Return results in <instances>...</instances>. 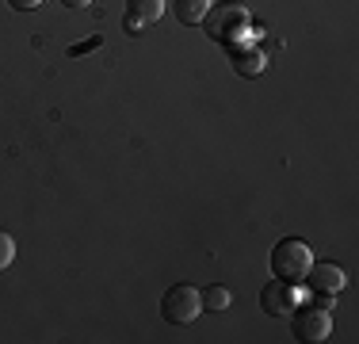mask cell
<instances>
[{
  "label": "cell",
  "mask_w": 359,
  "mask_h": 344,
  "mask_svg": "<svg viewBox=\"0 0 359 344\" xmlns=\"http://www.w3.org/2000/svg\"><path fill=\"white\" fill-rule=\"evenodd\" d=\"M310 264H313V253H310V245H306L302 237H283L276 249H271V275L290 283V287H302Z\"/></svg>",
  "instance_id": "6da1fadb"
},
{
  "label": "cell",
  "mask_w": 359,
  "mask_h": 344,
  "mask_svg": "<svg viewBox=\"0 0 359 344\" xmlns=\"http://www.w3.org/2000/svg\"><path fill=\"white\" fill-rule=\"evenodd\" d=\"M203 23H207V34H210V39L226 42V46H241V42L249 39V31H252L249 12H245L241 4H229V0L215 4V12L203 15Z\"/></svg>",
  "instance_id": "7a4b0ae2"
},
{
  "label": "cell",
  "mask_w": 359,
  "mask_h": 344,
  "mask_svg": "<svg viewBox=\"0 0 359 344\" xmlns=\"http://www.w3.org/2000/svg\"><path fill=\"white\" fill-rule=\"evenodd\" d=\"M161 314H165L168 325H187V322H195V317L203 314V295H199V287H191V283H176V287H168L165 298H161Z\"/></svg>",
  "instance_id": "3957f363"
},
{
  "label": "cell",
  "mask_w": 359,
  "mask_h": 344,
  "mask_svg": "<svg viewBox=\"0 0 359 344\" xmlns=\"http://www.w3.org/2000/svg\"><path fill=\"white\" fill-rule=\"evenodd\" d=\"M290 329H294L298 340H310V344L329 340V333H332V314H329V306L310 303V306L294 310V317H290Z\"/></svg>",
  "instance_id": "277c9868"
},
{
  "label": "cell",
  "mask_w": 359,
  "mask_h": 344,
  "mask_svg": "<svg viewBox=\"0 0 359 344\" xmlns=\"http://www.w3.org/2000/svg\"><path fill=\"white\" fill-rule=\"evenodd\" d=\"M302 283L313 291V303L329 306L332 295H340V287H344V268H337V264H310Z\"/></svg>",
  "instance_id": "5b68a950"
},
{
  "label": "cell",
  "mask_w": 359,
  "mask_h": 344,
  "mask_svg": "<svg viewBox=\"0 0 359 344\" xmlns=\"http://www.w3.org/2000/svg\"><path fill=\"white\" fill-rule=\"evenodd\" d=\"M260 306H264V314H271V317L290 314V306H294V287H290V283H283V279L264 283V291H260Z\"/></svg>",
  "instance_id": "8992f818"
},
{
  "label": "cell",
  "mask_w": 359,
  "mask_h": 344,
  "mask_svg": "<svg viewBox=\"0 0 359 344\" xmlns=\"http://www.w3.org/2000/svg\"><path fill=\"white\" fill-rule=\"evenodd\" d=\"M161 15H165V0H126V27L134 34H142V27H153Z\"/></svg>",
  "instance_id": "52a82bcc"
},
{
  "label": "cell",
  "mask_w": 359,
  "mask_h": 344,
  "mask_svg": "<svg viewBox=\"0 0 359 344\" xmlns=\"http://www.w3.org/2000/svg\"><path fill=\"white\" fill-rule=\"evenodd\" d=\"M229 58H233V69L241 77H260L264 73V54L260 50H252V46H229Z\"/></svg>",
  "instance_id": "ba28073f"
},
{
  "label": "cell",
  "mask_w": 359,
  "mask_h": 344,
  "mask_svg": "<svg viewBox=\"0 0 359 344\" xmlns=\"http://www.w3.org/2000/svg\"><path fill=\"white\" fill-rule=\"evenodd\" d=\"M210 12V0H176V20L180 23H203Z\"/></svg>",
  "instance_id": "9c48e42d"
},
{
  "label": "cell",
  "mask_w": 359,
  "mask_h": 344,
  "mask_svg": "<svg viewBox=\"0 0 359 344\" xmlns=\"http://www.w3.org/2000/svg\"><path fill=\"white\" fill-rule=\"evenodd\" d=\"M203 295V310H226L229 303H233V295H229V287H222V283H215V287L199 291Z\"/></svg>",
  "instance_id": "30bf717a"
},
{
  "label": "cell",
  "mask_w": 359,
  "mask_h": 344,
  "mask_svg": "<svg viewBox=\"0 0 359 344\" xmlns=\"http://www.w3.org/2000/svg\"><path fill=\"white\" fill-rule=\"evenodd\" d=\"M12 260H15V241H12V234H4V230H0V272H4Z\"/></svg>",
  "instance_id": "8fae6325"
},
{
  "label": "cell",
  "mask_w": 359,
  "mask_h": 344,
  "mask_svg": "<svg viewBox=\"0 0 359 344\" xmlns=\"http://www.w3.org/2000/svg\"><path fill=\"white\" fill-rule=\"evenodd\" d=\"M8 4H12V8H20V12H31V8H39L42 0H8Z\"/></svg>",
  "instance_id": "7c38bea8"
},
{
  "label": "cell",
  "mask_w": 359,
  "mask_h": 344,
  "mask_svg": "<svg viewBox=\"0 0 359 344\" xmlns=\"http://www.w3.org/2000/svg\"><path fill=\"white\" fill-rule=\"evenodd\" d=\"M92 46H100V39H92V42H81V46H73V50H69V54L76 58V54H84V50H92Z\"/></svg>",
  "instance_id": "4fadbf2b"
},
{
  "label": "cell",
  "mask_w": 359,
  "mask_h": 344,
  "mask_svg": "<svg viewBox=\"0 0 359 344\" xmlns=\"http://www.w3.org/2000/svg\"><path fill=\"white\" fill-rule=\"evenodd\" d=\"M65 4H73V8H81V4H88V0H65Z\"/></svg>",
  "instance_id": "5bb4252c"
}]
</instances>
